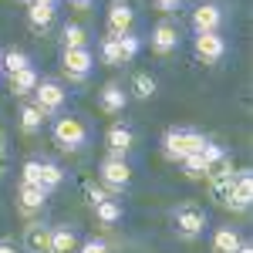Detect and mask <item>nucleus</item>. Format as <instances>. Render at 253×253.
<instances>
[{
  "instance_id": "26",
  "label": "nucleus",
  "mask_w": 253,
  "mask_h": 253,
  "mask_svg": "<svg viewBox=\"0 0 253 253\" xmlns=\"http://www.w3.org/2000/svg\"><path fill=\"white\" fill-rule=\"evenodd\" d=\"M64 47H88V31L81 24H64Z\"/></svg>"
},
{
  "instance_id": "3",
  "label": "nucleus",
  "mask_w": 253,
  "mask_h": 253,
  "mask_svg": "<svg viewBox=\"0 0 253 253\" xmlns=\"http://www.w3.org/2000/svg\"><path fill=\"white\" fill-rule=\"evenodd\" d=\"M172 223H175V233L182 236V240H196L206 230V210L196 206V203H182L172 213Z\"/></svg>"
},
{
  "instance_id": "10",
  "label": "nucleus",
  "mask_w": 253,
  "mask_h": 253,
  "mask_svg": "<svg viewBox=\"0 0 253 253\" xmlns=\"http://www.w3.org/2000/svg\"><path fill=\"white\" fill-rule=\"evenodd\" d=\"M125 105H128V91H125L118 81H108V84L98 91V108H101L105 115H122Z\"/></svg>"
},
{
  "instance_id": "27",
  "label": "nucleus",
  "mask_w": 253,
  "mask_h": 253,
  "mask_svg": "<svg viewBox=\"0 0 253 253\" xmlns=\"http://www.w3.org/2000/svg\"><path fill=\"white\" fill-rule=\"evenodd\" d=\"M182 172L189 175V179H206V175H210V169H206L203 156L196 152V156H186V159H182Z\"/></svg>"
},
{
  "instance_id": "36",
  "label": "nucleus",
  "mask_w": 253,
  "mask_h": 253,
  "mask_svg": "<svg viewBox=\"0 0 253 253\" xmlns=\"http://www.w3.org/2000/svg\"><path fill=\"white\" fill-rule=\"evenodd\" d=\"M236 253H253V247H250V243H240V250H236Z\"/></svg>"
},
{
  "instance_id": "4",
  "label": "nucleus",
  "mask_w": 253,
  "mask_h": 253,
  "mask_svg": "<svg viewBox=\"0 0 253 253\" xmlns=\"http://www.w3.org/2000/svg\"><path fill=\"white\" fill-rule=\"evenodd\" d=\"M34 95V105L41 108V115H61L64 105H68V91L61 88L58 81H38V88L31 91Z\"/></svg>"
},
{
  "instance_id": "30",
  "label": "nucleus",
  "mask_w": 253,
  "mask_h": 253,
  "mask_svg": "<svg viewBox=\"0 0 253 253\" xmlns=\"http://www.w3.org/2000/svg\"><path fill=\"white\" fill-rule=\"evenodd\" d=\"M78 253H112V247L105 243V240H98V236H91V240H84L78 247Z\"/></svg>"
},
{
  "instance_id": "6",
  "label": "nucleus",
  "mask_w": 253,
  "mask_h": 253,
  "mask_svg": "<svg viewBox=\"0 0 253 253\" xmlns=\"http://www.w3.org/2000/svg\"><path fill=\"white\" fill-rule=\"evenodd\" d=\"M250 199H253V175H250V169H240L233 175L230 193L223 196V206L233 210V213H247L250 210Z\"/></svg>"
},
{
  "instance_id": "21",
  "label": "nucleus",
  "mask_w": 253,
  "mask_h": 253,
  "mask_svg": "<svg viewBox=\"0 0 253 253\" xmlns=\"http://www.w3.org/2000/svg\"><path fill=\"white\" fill-rule=\"evenodd\" d=\"M95 216H98V223L101 226H115L118 219H122V206H118V199H112V196H105L101 203H95Z\"/></svg>"
},
{
  "instance_id": "33",
  "label": "nucleus",
  "mask_w": 253,
  "mask_h": 253,
  "mask_svg": "<svg viewBox=\"0 0 253 253\" xmlns=\"http://www.w3.org/2000/svg\"><path fill=\"white\" fill-rule=\"evenodd\" d=\"M0 253H17V247H14V243H7V240H0Z\"/></svg>"
},
{
  "instance_id": "22",
  "label": "nucleus",
  "mask_w": 253,
  "mask_h": 253,
  "mask_svg": "<svg viewBox=\"0 0 253 253\" xmlns=\"http://www.w3.org/2000/svg\"><path fill=\"white\" fill-rule=\"evenodd\" d=\"M27 24L34 31H47L54 24V7H41V3H31L27 7Z\"/></svg>"
},
{
  "instance_id": "9",
  "label": "nucleus",
  "mask_w": 253,
  "mask_h": 253,
  "mask_svg": "<svg viewBox=\"0 0 253 253\" xmlns=\"http://www.w3.org/2000/svg\"><path fill=\"white\" fill-rule=\"evenodd\" d=\"M193 51H196V58H199V61L216 64V61L226 58V38H223V34H196Z\"/></svg>"
},
{
  "instance_id": "28",
  "label": "nucleus",
  "mask_w": 253,
  "mask_h": 253,
  "mask_svg": "<svg viewBox=\"0 0 253 253\" xmlns=\"http://www.w3.org/2000/svg\"><path fill=\"white\" fill-rule=\"evenodd\" d=\"M41 172H44V162H41V159H27V162L20 166V179H24L27 186H41Z\"/></svg>"
},
{
  "instance_id": "15",
  "label": "nucleus",
  "mask_w": 253,
  "mask_h": 253,
  "mask_svg": "<svg viewBox=\"0 0 253 253\" xmlns=\"http://www.w3.org/2000/svg\"><path fill=\"white\" fill-rule=\"evenodd\" d=\"M47 253H78V233L71 226H51Z\"/></svg>"
},
{
  "instance_id": "34",
  "label": "nucleus",
  "mask_w": 253,
  "mask_h": 253,
  "mask_svg": "<svg viewBox=\"0 0 253 253\" xmlns=\"http://www.w3.org/2000/svg\"><path fill=\"white\" fill-rule=\"evenodd\" d=\"M71 3H75V7H78V10H88V7H91V3H95V0H71Z\"/></svg>"
},
{
  "instance_id": "18",
  "label": "nucleus",
  "mask_w": 253,
  "mask_h": 253,
  "mask_svg": "<svg viewBox=\"0 0 253 253\" xmlns=\"http://www.w3.org/2000/svg\"><path fill=\"white\" fill-rule=\"evenodd\" d=\"M24 68H31V54H27V51H17V47H10V51H3V54H0V71H3L7 78L20 75Z\"/></svg>"
},
{
  "instance_id": "24",
  "label": "nucleus",
  "mask_w": 253,
  "mask_h": 253,
  "mask_svg": "<svg viewBox=\"0 0 253 253\" xmlns=\"http://www.w3.org/2000/svg\"><path fill=\"white\" fill-rule=\"evenodd\" d=\"M98 51H101V61H105V64H112V68L125 64V58H122V47H118V38H115V34H108V38L101 41V47H98Z\"/></svg>"
},
{
  "instance_id": "32",
  "label": "nucleus",
  "mask_w": 253,
  "mask_h": 253,
  "mask_svg": "<svg viewBox=\"0 0 253 253\" xmlns=\"http://www.w3.org/2000/svg\"><path fill=\"white\" fill-rule=\"evenodd\" d=\"M179 3H182V0H156L159 10H179Z\"/></svg>"
},
{
  "instance_id": "8",
  "label": "nucleus",
  "mask_w": 253,
  "mask_h": 253,
  "mask_svg": "<svg viewBox=\"0 0 253 253\" xmlns=\"http://www.w3.org/2000/svg\"><path fill=\"white\" fill-rule=\"evenodd\" d=\"M223 20H226V14L219 3H199L193 10V31L196 34H219Z\"/></svg>"
},
{
  "instance_id": "20",
  "label": "nucleus",
  "mask_w": 253,
  "mask_h": 253,
  "mask_svg": "<svg viewBox=\"0 0 253 253\" xmlns=\"http://www.w3.org/2000/svg\"><path fill=\"white\" fill-rule=\"evenodd\" d=\"M38 81H41V75H38V68L31 64V68H24L20 75H14V78H10V91H14L17 98L20 95H31V91L38 88Z\"/></svg>"
},
{
  "instance_id": "13",
  "label": "nucleus",
  "mask_w": 253,
  "mask_h": 253,
  "mask_svg": "<svg viewBox=\"0 0 253 253\" xmlns=\"http://www.w3.org/2000/svg\"><path fill=\"white\" fill-rule=\"evenodd\" d=\"M44 203H47V193L41 189V186H20V193H17V210L24 216H34V213H41L44 210Z\"/></svg>"
},
{
  "instance_id": "7",
  "label": "nucleus",
  "mask_w": 253,
  "mask_h": 253,
  "mask_svg": "<svg viewBox=\"0 0 253 253\" xmlns=\"http://www.w3.org/2000/svg\"><path fill=\"white\" fill-rule=\"evenodd\" d=\"M61 68H64V75L71 81H84L91 75V68H95V54H91V47H64V54H61Z\"/></svg>"
},
{
  "instance_id": "29",
  "label": "nucleus",
  "mask_w": 253,
  "mask_h": 253,
  "mask_svg": "<svg viewBox=\"0 0 253 253\" xmlns=\"http://www.w3.org/2000/svg\"><path fill=\"white\" fill-rule=\"evenodd\" d=\"M118 47H122V58H125V61H132V58L138 54V47H142V41H138L135 34L128 31V34H118Z\"/></svg>"
},
{
  "instance_id": "19",
  "label": "nucleus",
  "mask_w": 253,
  "mask_h": 253,
  "mask_svg": "<svg viewBox=\"0 0 253 253\" xmlns=\"http://www.w3.org/2000/svg\"><path fill=\"white\" fill-rule=\"evenodd\" d=\"M17 118H20V132H24V135H38L41 128H44V115H41V108L34 105V101L24 105Z\"/></svg>"
},
{
  "instance_id": "35",
  "label": "nucleus",
  "mask_w": 253,
  "mask_h": 253,
  "mask_svg": "<svg viewBox=\"0 0 253 253\" xmlns=\"http://www.w3.org/2000/svg\"><path fill=\"white\" fill-rule=\"evenodd\" d=\"M31 3H41V7H58V0H31Z\"/></svg>"
},
{
  "instance_id": "5",
  "label": "nucleus",
  "mask_w": 253,
  "mask_h": 253,
  "mask_svg": "<svg viewBox=\"0 0 253 253\" xmlns=\"http://www.w3.org/2000/svg\"><path fill=\"white\" fill-rule=\"evenodd\" d=\"M98 179H101V186H105L108 193H122V189H128V182H132V169H128L125 159L108 156L101 162V169H98Z\"/></svg>"
},
{
  "instance_id": "1",
  "label": "nucleus",
  "mask_w": 253,
  "mask_h": 253,
  "mask_svg": "<svg viewBox=\"0 0 253 253\" xmlns=\"http://www.w3.org/2000/svg\"><path fill=\"white\" fill-rule=\"evenodd\" d=\"M206 145V135H199L193 128H172L162 135V156L169 162H182L186 156H196Z\"/></svg>"
},
{
  "instance_id": "16",
  "label": "nucleus",
  "mask_w": 253,
  "mask_h": 253,
  "mask_svg": "<svg viewBox=\"0 0 253 253\" xmlns=\"http://www.w3.org/2000/svg\"><path fill=\"white\" fill-rule=\"evenodd\" d=\"M47 243H51V226L31 223L27 233H24V247H27V253H47Z\"/></svg>"
},
{
  "instance_id": "31",
  "label": "nucleus",
  "mask_w": 253,
  "mask_h": 253,
  "mask_svg": "<svg viewBox=\"0 0 253 253\" xmlns=\"http://www.w3.org/2000/svg\"><path fill=\"white\" fill-rule=\"evenodd\" d=\"M84 193H88V199H91V206H95V203H101V199H105V189H98V186H84Z\"/></svg>"
},
{
  "instance_id": "2",
  "label": "nucleus",
  "mask_w": 253,
  "mask_h": 253,
  "mask_svg": "<svg viewBox=\"0 0 253 253\" xmlns=\"http://www.w3.org/2000/svg\"><path fill=\"white\" fill-rule=\"evenodd\" d=\"M51 135H54V145L61 152H81L88 145V125L75 115H61L51 128Z\"/></svg>"
},
{
  "instance_id": "17",
  "label": "nucleus",
  "mask_w": 253,
  "mask_h": 253,
  "mask_svg": "<svg viewBox=\"0 0 253 253\" xmlns=\"http://www.w3.org/2000/svg\"><path fill=\"white\" fill-rule=\"evenodd\" d=\"M240 230L236 226H216L213 233V253H236L240 250Z\"/></svg>"
},
{
  "instance_id": "23",
  "label": "nucleus",
  "mask_w": 253,
  "mask_h": 253,
  "mask_svg": "<svg viewBox=\"0 0 253 253\" xmlns=\"http://www.w3.org/2000/svg\"><path fill=\"white\" fill-rule=\"evenodd\" d=\"M132 98H138V101H145V98H152L156 95V78L152 75H145V71H138L135 78H132Z\"/></svg>"
},
{
  "instance_id": "25",
  "label": "nucleus",
  "mask_w": 253,
  "mask_h": 253,
  "mask_svg": "<svg viewBox=\"0 0 253 253\" xmlns=\"http://www.w3.org/2000/svg\"><path fill=\"white\" fill-rule=\"evenodd\" d=\"M61 182H64V169L54 166V162H44V172H41V189L44 193H54Z\"/></svg>"
},
{
  "instance_id": "11",
  "label": "nucleus",
  "mask_w": 253,
  "mask_h": 253,
  "mask_svg": "<svg viewBox=\"0 0 253 253\" xmlns=\"http://www.w3.org/2000/svg\"><path fill=\"white\" fill-rule=\"evenodd\" d=\"M132 20H135V10L128 0H112L108 3V34H128L132 31Z\"/></svg>"
},
{
  "instance_id": "12",
  "label": "nucleus",
  "mask_w": 253,
  "mask_h": 253,
  "mask_svg": "<svg viewBox=\"0 0 253 253\" xmlns=\"http://www.w3.org/2000/svg\"><path fill=\"white\" fill-rule=\"evenodd\" d=\"M175 47H179V27L172 20H159L152 27V51L166 58V54H172Z\"/></svg>"
},
{
  "instance_id": "14",
  "label": "nucleus",
  "mask_w": 253,
  "mask_h": 253,
  "mask_svg": "<svg viewBox=\"0 0 253 253\" xmlns=\"http://www.w3.org/2000/svg\"><path fill=\"white\" fill-rule=\"evenodd\" d=\"M132 142H135V135H132L128 125H112V128L105 132V145H108V152L118 156V159H125V152L132 149Z\"/></svg>"
}]
</instances>
